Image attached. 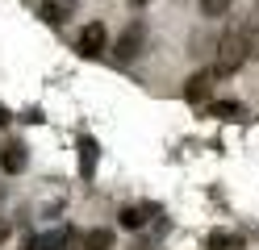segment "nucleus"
Wrapping results in <instances>:
<instances>
[{
  "mask_svg": "<svg viewBox=\"0 0 259 250\" xmlns=\"http://www.w3.org/2000/svg\"><path fill=\"white\" fill-rule=\"evenodd\" d=\"M75 233L71 229H55V233H42V238H34V250H71Z\"/></svg>",
  "mask_w": 259,
  "mask_h": 250,
  "instance_id": "nucleus-7",
  "label": "nucleus"
},
{
  "mask_svg": "<svg viewBox=\"0 0 259 250\" xmlns=\"http://www.w3.org/2000/svg\"><path fill=\"white\" fill-rule=\"evenodd\" d=\"M75 46H79V55H88V59L105 55V46H109V29H105V21H88V25H79Z\"/></svg>",
  "mask_w": 259,
  "mask_h": 250,
  "instance_id": "nucleus-2",
  "label": "nucleus"
},
{
  "mask_svg": "<svg viewBox=\"0 0 259 250\" xmlns=\"http://www.w3.org/2000/svg\"><path fill=\"white\" fill-rule=\"evenodd\" d=\"M84 250H113V233L109 229H88L84 233Z\"/></svg>",
  "mask_w": 259,
  "mask_h": 250,
  "instance_id": "nucleus-9",
  "label": "nucleus"
},
{
  "mask_svg": "<svg viewBox=\"0 0 259 250\" xmlns=\"http://www.w3.org/2000/svg\"><path fill=\"white\" fill-rule=\"evenodd\" d=\"M71 9H75V0H42V5H38V13H42L51 25H59V21H63V17H67Z\"/></svg>",
  "mask_w": 259,
  "mask_h": 250,
  "instance_id": "nucleus-8",
  "label": "nucleus"
},
{
  "mask_svg": "<svg viewBox=\"0 0 259 250\" xmlns=\"http://www.w3.org/2000/svg\"><path fill=\"white\" fill-rule=\"evenodd\" d=\"M79 167H84V175H92V167H96V142L92 138L79 142Z\"/></svg>",
  "mask_w": 259,
  "mask_h": 250,
  "instance_id": "nucleus-12",
  "label": "nucleus"
},
{
  "mask_svg": "<svg viewBox=\"0 0 259 250\" xmlns=\"http://www.w3.org/2000/svg\"><path fill=\"white\" fill-rule=\"evenodd\" d=\"M213 71H209V67H205V71H192L188 75V83H184V100H188V105H201V100H209V92H213Z\"/></svg>",
  "mask_w": 259,
  "mask_h": 250,
  "instance_id": "nucleus-3",
  "label": "nucleus"
},
{
  "mask_svg": "<svg viewBox=\"0 0 259 250\" xmlns=\"http://www.w3.org/2000/svg\"><path fill=\"white\" fill-rule=\"evenodd\" d=\"M138 50H142V25L134 21V25H125V33H121L117 42H113V55H117L121 63H130V59L138 55Z\"/></svg>",
  "mask_w": 259,
  "mask_h": 250,
  "instance_id": "nucleus-4",
  "label": "nucleus"
},
{
  "mask_svg": "<svg viewBox=\"0 0 259 250\" xmlns=\"http://www.w3.org/2000/svg\"><path fill=\"white\" fill-rule=\"evenodd\" d=\"M151 217H147V209H121V229H142Z\"/></svg>",
  "mask_w": 259,
  "mask_h": 250,
  "instance_id": "nucleus-11",
  "label": "nucleus"
},
{
  "mask_svg": "<svg viewBox=\"0 0 259 250\" xmlns=\"http://www.w3.org/2000/svg\"><path fill=\"white\" fill-rule=\"evenodd\" d=\"M197 5H201V17H226L238 0H197Z\"/></svg>",
  "mask_w": 259,
  "mask_h": 250,
  "instance_id": "nucleus-10",
  "label": "nucleus"
},
{
  "mask_svg": "<svg viewBox=\"0 0 259 250\" xmlns=\"http://www.w3.org/2000/svg\"><path fill=\"white\" fill-rule=\"evenodd\" d=\"M130 5H134V9H142V5H147V0H130Z\"/></svg>",
  "mask_w": 259,
  "mask_h": 250,
  "instance_id": "nucleus-13",
  "label": "nucleus"
},
{
  "mask_svg": "<svg viewBox=\"0 0 259 250\" xmlns=\"http://www.w3.org/2000/svg\"><path fill=\"white\" fill-rule=\"evenodd\" d=\"M247 59H251V29H247V21H242V25H230V29H226L222 38H218L209 71H213L218 79L238 75L242 67H247Z\"/></svg>",
  "mask_w": 259,
  "mask_h": 250,
  "instance_id": "nucleus-1",
  "label": "nucleus"
},
{
  "mask_svg": "<svg viewBox=\"0 0 259 250\" xmlns=\"http://www.w3.org/2000/svg\"><path fill=\"white\" fill-rule=\"evenodd\" d=\"M0 171H5V175H17V171H25V146H21V142L0 146Z\"/></svg>",
  "mask_w": 259,
  "mask_h": 250,
  "instance_id": "nucleus-5",
  "label": "nucleus"
},
{
  "mask_svg": "<svg viewBox=\"0 0 259 250\" xmlns=\"http://www.w3.org/2000/svg\"><path fill=\"white\" fill-rule=\"evenodd\" d=\"M205 113L218 117V121H242V117H247V105H238V100H209Z\"/></svg>",
  "mask_w": 259,
  "mask_h": 250,
  "instance_id": "nucleus-6",
  "label": "nucleus"
}]
</instances>
